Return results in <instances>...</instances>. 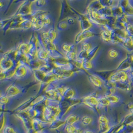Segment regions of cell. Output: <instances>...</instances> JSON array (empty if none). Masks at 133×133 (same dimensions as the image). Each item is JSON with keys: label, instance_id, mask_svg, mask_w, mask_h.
Listing matches in <instances>:
<instances>
[{"label": "cell", "instance_id": "obj_1", "mask_svg": "<svg viewBox=\"0 0 133 133\" xmlns=\"http://www.w3.org/2000/svg\"><path fill=\"white\" fill-rule=\"evenodd\" d=\"M31 75H32V70L28 63L18 62L14 78L17 80H24Z\"/></svg>", "mask_w": 133, "mask_h": 133}, {"label": "cell", "instance_id": "obj_2", "mask_svg": "<svg viewBox=\"0 0 133 133\" xmlns=\"http://www.w3.org/2000/svg\"><path fill=\"white\" fill-rule=\"evenodd\" d=\"M97 36H100V34L98 33L94 27L90 29L81 30L75 36L74 44L76 45L80 44L85 41L90 39L92 37Z\"/></svg>", "mask_w": 133, "mask_h": 133}, {"label": "cell", "instance_id": "obj_3", "mask_svg": "<svg viewBox=\"0 0 133 133\" xmlns=\"http://www.w3.org/2000/svg\"><path fill=\"white\" fill-rule=\"evenodd\" d=\"M33 12L31 7V2L25 1L19 6L16 13L12 16V18L17 17H28L31 16Z\"/></svg>", "mask_w": 133, "mask_h": 133}, {"label": "cell", "instance_id": "obj_4", "mask_svg": "<svg viewBox=\"0 0 133 133\" xmlns=\"http://www.w3.org/2000/svg\"><path fill=\"white\" fill-rule=\"evenodd\" d=\"M17 65L18 62L16 59L2 57L0 62L1 72H4L16 69Z\"/></svg>", "mask_w": 133, "mask_h": 133}, {"label": "cell", "instance_id": "obj_5", "mask_svg": "<svg viewBox=\"0 0 133 133\" xmlns=\"http://www.w3.org/2000/svg\"><path fill=\"white\" fill-rule=\"evenodd\" d=\"M70 9L73 11L76 15L78 16L79 22H80V27L81 28V30H85L87 29H90L92 28H93L94 26H97L94 25L93 24V23L91 22V21L87 16V15L85 14H82L79 12L76 11L75 10H74L71 7H69Z\"/></svg>", "mask_w": 133, "mask_h": 133}, {"label": "cell", "instance_id": "obj_6", "mask_svg": "<svg viewBox=\"0 0 133 133\" xmlns=\"http://www.w3.org/2000/svg\"><path fill=\"white\" fill-rule=\"evenodd\" d=\"M24 88L17 83H12L6 88L5 94L9 98L16 97L21 94Z\"/></svg>", "mask_w": 133, "mask_h": 133}, {"label": "cell", "instance_id": "obj_7", "mask_svg": "<svg viewBox=\"0 0 133 133\" xmlns=\"http://www.w3.org/2000/svg\"><path fill=\"white\" fill-rule=\"evenodd\" d=\"M108 80L112 82H125L129 80L127 72L125 70H117L112 73Z\"/></svg>", "mask_w": 133, "mask_h": 133}, {"label": "cell", "instance_id": "obj_8", "mask_svg": "<svg viewBox=\"0 0 133 133\" xmlns=\"http://www.w3.org/2000/svg\"><path fill=\"white\" fill-rule=\"evenodd\" d=\"M88 79L92 84L98 89H101L105 86V81L103 79L97 74L89 73Z\"/></svg>", "mask_w": 133, "mask_h": 133}, {"label": "cell", "instance_id": "obj_9", "mask_svg": "<svg viewBox=\"0 0 133 133\" xmlns=\"http://www.w3.org/2000/svg\"><path fill=\"white\" fill-rule=\"evenodd\" d=\"M103 7L104 6L101 2V1H92L87 6L86 13H88L91 12H99Z\"/></svg>", "mask_w": 133, "mask_h": 133}, {"label": "cell", "instance_id": "obj_10", "mask_svg": "<svg viewBox=\"0 0 133 133\" xmlns=\"http://www.w3.org/2000/svg\"><path fill=\"white\" fill-rule=\"evenodd\" d=\"M49 61H42L38 59L37 58H36L29 61L28 63L31 68V69L34 70L41 69L43 65L46 64Z\"/></svg>", "mask_w": 133, "mask_h": 133}, {"label": "cell", "instance_id": "obj_11", "mask_svg": "<svg viewBox=\"0 0 133 133\" xmlns=\"http://www.w3.org/2000/svg\"><path fill=\"white\" fill-rule=\"evenodd\" d=\"M31 29L36 31L42 30L44 28V26L42 21L37 16H33L31 18Z\"/></svg>", "mask_w": 133, "mask_h": 133}, {"label": "cell", "instance_id": "obj_12", "mask_svg": "<svg viewBox=\"0 0 133 133\" xmlns=\"http://www.w3.org/2000/svg\"><path fill=\"white\" fill-rule=\"evenodd\" d=\"M113 34V30H102L100 32V36L104 42L111 43L112 36Z\"/></svg>", "mask_w": 133, "mask_h": 133}, {"label": "cell", "instance_id": "obj_13", "mask_svg": "<svg viewBox=\"0 0 133 133\" xmlns=\"http://www.w3.org/2000/svg\"><path fill=\"white\" fill-rule=\"evenodd\" d=\"M36 58L40 60L45 61H49L50 59L49 51L45 48L42 49L37 52Z\"/></svg>", "mask_w": 133, "mask_h": 133}, {"label": "cell", "instance_id": "obj_14", "mask_svg": "<svg viewBox=\"0 0 133 133\" xmlns=\"http://www.w3.org/2000/svg\"><path fill=\"white\" fill-rule=\"evenodd\" d=\"M99 99L94 95H89L85 97L83 100V102L89 106H95L99 104Z\"/></svg>", "mask_w": 133, "mask_h": 133}, {"label": "cell", "instance_id": "obj_15", "mask_svg": "<svg viewBox=\"0 0 133 133\" xmlns=\"http://www.w3.org/2000/svg\"><path fill=\"white\" fill-rule=\"evenodd\" d=\"M76 94V92L75 88L65 86L64 91L63 93V96L64 98L67 99H73L74 98Z\"/></svg>", "mask_w": 133, "mask_h": 133}, {"label": "cell", "instance_id": "obj_16", "mask_svg": "<svg viewBox=\"0 0 133 133\" xmlns=\"http://www.w3.org/2000/svg\"><path fill=\"white\" fill-rule=\"evenodd\" d=\"M47 31H48L49 40L52 42L57 43L58 35H57V32L56 30L54 27L51 26L49 28L48 30H47Z\"/></svg>", "mask_w": 133, "mask_h": 133}, {"label": "cell", "instance_id": "obj_17", "mask_svg": "<svg viewBox=\"0 0 133 133\" xmlns=\"http://www.w3.org/2000/svg\"><path fill=\"white\" fill-rule=\"evenodd\" d=\"M61 49L62 50V51L64 53L63 54L72 51L73 50H77L76 48V44H69V43H63L61 45Z\"/></svg>", "mask_w": 133, "mask_h": 133}, {"label": "cell", "instance_id": "obj_18", "mask_svg": "<svg viewBox=\"0 0 133 133\" xmlns=\"http://www.w3.org/2000/svg\"><path fill=\"white\" fill-rule=\"evenodd\" d=\"M96 46H94L93 44L91 41H90V39L85 41L84 42H81L80 43V48H81V51H88L94 48H95Z\"/></svg>", "mask_w": 133, "mask_h": 133}, {"label": "cell", "instance_id": "obj_19", "mask_svg": "<svg viewBox=\"0 0 133 133\" xmlns=\"http://www.w3.org/2000/svg\"><path fill=\"white\" fill-rule=\"evenodd\" d=\"M19 51L26 56L29 53V45L28 42H24L19 44L17 48Z\"/></svg>", "mask_w": 133, "mask_h": 133}, {"label": "cell", "instance_id": "obj_20", "mask_svg": "<svg viewBox=\"0 0 133 133\" xmlns=\"http://www.w3.org/2000/svg\"><path fill=\"white\" fill-rule=\"evenodd\" d=\"M78 54V52L77 51V50H73L72 51L64 54L63 55L65 58L66 59L67 61L69 62H71L72 61H75L76 59H77Z\"/></svg>", "mask_w": 133, "mask_h": 133}, {"label": "cell", "instance_id": "obj_21", "mask_svg": "<svg viewBox=\"0 0 133 133\" xmlns=\"http://www.w3.org/2000/svg\"><path fill=\"white\" fill-rule=\"evenodd\" d=\"M94 63L92 60L83 62V69L85 71H89L93 68Z\"/></svg>", "mask_w": 133, "mask_h": 133}, {"label": "cell", "instance_id": "obj_22", "mask_svg": "<svg viewBox=\"0 0 133 133\" xmlns=\"http://www.w3.org/2000/svg\"><path fill=\"white\" fill-rule=\"evenodd\" d=\"M69 25L67 23L66 21L64 19H63L62 20H61L58 23L56 28L58 30L62 31L67 30L68 28Z\"/></svg>", "mask_w": 133, "mask_h": 133}, {"label": "cell", "instance_id": "obj_23", "mask_svg": "<svg viewBox=\"0 0 133 133\" xmlns=\"http://www.w3.org/2000/svg\"><path fill=\"white\" fill-rule=\"evenodd\" d=\"M108 57L111 59H115L119 56L118 51L115 49H110L108 51Z\"/></svg>", "mask_w": 133, "mask_h": 133}, {"label": "cell", "instance_id": "obj_24", "mask_svg": "<svg viewBox=\"0 0 133 133\" xmlns=\"http://www.w3.org/2000/svg\"><path fill=\"white\" fill-rule=\"evenodd\" d=\"M64 19L66 21L69 25H72V24H74L75 23V19L72 17H71V16L67 17L66 18H65Z\"/></svg>", "mask_w": 133, "mask_h": 133}, {"label": "cell", "instance_id": "obj_25", "mask_svg": "<svg viewBox=\"0 0 133 133\" xmlns=\"http://www.w3.org/2000/svg\"><path fill=\"white\" fill-rule=\"evenodd\" d=\"M9 97L6 96L5 94H4L3 95H1V104H6L9 100Z\"/></svg>", "mask_w": 133, "mask_h": 133}]
</instances>
